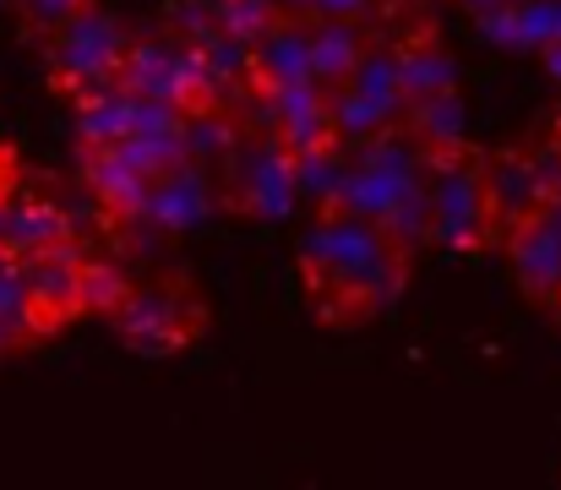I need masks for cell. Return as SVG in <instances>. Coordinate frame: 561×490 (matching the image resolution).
<instances>
[{
    "label": "cell",
    "mask_w": 561,
    "mask_h": 490,
    "mask_svg": "<svg viewBox=\"0 0 561 490\" xmlns=\"http://www.w3.org/2000/svg\"><path fill=\"white\" fill-rule=\"evenodd\" d=\"M409 240L381 229L350 202H322L300 235V289L328 327H366L381 317L409 278Z\"/></svg>",
    "instance_id": "6da1fadb"
},
{
    "label": "cell",
    "mask_w": 561,
    "mask_h": 490,
    "mask_svg": "<svg viewBox=\"0 0 561 490\" xmlns=\"http://www.w3.org/2000/svg\"><path fill=\"white\" fill-rule=\"evenodd\" d=\"M420 163H425V240L463 257L496 246L502 229L485 191V153L453 137V143H420Z\"/></svg>",
    "instance_id": "7a4b0ae2"
},
{
    "label": "cell",
    "mask_w": 561,
    "mask_h": 490,
    "mask_svg": "<svg viewBox=\"0 0 561 490\" xmlns=\"http://www.w3.org/2000/svg\"><path fill=\"white\" fill-rule=\"evenodd\" d=\"M131 33L115 11H104L99 0H88L82 11H71L60 27H49L38 38L44 49V66H49V88L60 99L88 104V99H104L110 88H121V55H126Z\"/></svg>",
    "instance_id": "3957f363"
},
{
    "label": "cell",
    "mask_w": 561,
    "mask_h": 490,
    "mask_svg": "<svg viewBox=\"0 0 561 490\" xmlns=\"http://www.w3.org/2000/svg\"><path fill=\"white\" fill-rule=\"evenodd\" d=\"M110 327L126 349L137 354H181L191 338H202L207 327V300L196 295V284L170 273V278H131L126 295L115 300Z\"/></svg>",
    "instance_id": "277c9868"
},
{
    "label": "cell",
    "mask_w": 561,
    "mask_h": 490,
    "mask_svg": "<svg viewBox=\"0 0 561 490\" xmlns=\"http://www.w3.org/2000/svg\"><path fill=\"white\" fill-rule=\"evenodd\" d=\"M218 191H224V207H234V213L284 218L295 207V196H300L295 153L273 132H245L240 148L218 163Z\"/></svg>",
    "instance_id": "5b68a950"
},
{
    "label": "cell",
    "mask_w": 561,
    "mask_h": 490,
    "mask_svg": "<svg viewBox=\"0 0 561 490\" xmlns=\"http://www.w3.org/2000/svg\"><path fill=\"white\" fill-rule=\"evenodd\" d=\"M82 257H88V251H82L77 240H60V246H44V251L22 257L27 317H33L38 343L82 317Z\"/></svg>",
    "instance_id": "8992f818"
},
{
    "label": "cell",
    "mask_w": 561,
    "mask_h": 490,
    "mask_svg": "<svg viewBox=\"0 0 561 490\" xmlns=\"http://www.w3.org/2000/svg\"><path fill=\"white\" fill-rule=\"evenodd\" d=\"M496 246L507 251V267H513L518 289H524L535 306L561 311V218L551 213V202H546L540 213L507 224Z\"/></svg>",
    "instance_id": "52a82bcc"
},
{
    "label": "cell",
    "mask_w": 561,
    "mask_h": 490,
    "mask_svg": "<svg viewBox=\"0 0 561 490\" xmlns=\"http://www.w3.org/2000/svg\"><path fill=\"white\" fill-rule=\"evenodd\" d=\"M224 202V191H218V174L207 169V163H175V169H164L159 180H153V191H148V207H142V224L148 229H164V235H186L196 224H207L213 218V207ZM137 224V229H142Z\"/></svg>",
    "instance_id": "ba28073f"
},
{
    "label": "cell",
    "mask_w": 561,
    "mask_h": 490,
    "mask_svg": "<svg viewBox=\"0 0 561 490\" xmlns=\"http://www.w3.org/2000/svg\"><path fill=\"white\" fill-rule=\"evenodd\" d=\"M245 82L256 93L317 82L311 77V16H278L251 49H245Z\"/></svg>",
    "instance_id": "9c48e42d"
},
{
    "label": "cell",
    "mask_w": 561,
    "mask_h": 490,
    "mask_svg": "<svg viewBox=\"0 0 561 490\" xmlns=\"http://www.w3.org/2000/svg\"><path fill=\"white\" fill-rule=\"evenodd\" d=\"M485 191H491V213H496V229L540 213L551 202L546 191V174L535 148H513V153H485Z\"/></svg>",
    "instance_id": "30bf717a"
},
{
    "label": "cell",
    "mask_w": 561,
    "mask_h": 490,
    "mask_svg": "<svg viewBox=\"0 0 561 490\" xmlns=\"http://www.w3.org/2000/svg\"><path fill=\"white\" fill-rule=\"evenodd\" d=\"M371 44V27L366 22H344V16H311V77L333 93L350 82V71L360 66Z\"/></svg>",
    "instance_id": "8fae6325"
},
{
    "label": "cell",
    "mask_w": 561,
    "mask_h": 490,
    "mask_svg": "<svg viewBox=\"0 0 561 490\" xmlns=\"http://www.w3.org/2000/svg\"><path fill=\"white\" fill-rule=\"evenodd\" d=\"M60 240H77L71 229V213L49 196H33V191H16L11 185V224H5V251L11 257H33L44 246H60Z\"/></svg>",
    "instance_id": "7c38bea8"
},
{
    "label": "cell",
    "mask_w": 561,
    "mask_h": 490,
    "mask_svg": "<svg viewBox=\"0 0 561 490\" xmlns=\"http://www.w3.org/2000/svg\"><path fill=\"white\" fill-rule=\"evenodd\" d=\"M344 93H355V99L371 110L381 126H398V121H403V77H398V49H392V44H381V38H371V44H366V55H360V66L350 71Z\"/></svg>",
    "instance_id": "4fadbf2b"
},
{
    "label": "cell",
    "mask_w": 561,
    "mask_h": 490,
    "mask_svg": "<svg viewBox=\"0 0 561 490\" xmlns=\"http://www.w3.org/2000/svg\"><path fill=\"white\" fill-rule=\"evenodd\" d=\"M284 11H278V0H218L213 5V22H218V33H229L234 44H256L273 22H278Z\"/></svg>",
    "instance_id": "5bb4252c"
},
{
    "label": "cell",
    "mask_w": 561,
    "mask_h": 490,
    "mask_svg": "<svg viewBox=\"0 0 561 490\" xmlns=\"http://www.w3.org/2000/svg\"><path fill=\"white\" fill-rule=\"evenodd\" d=\"M126 267L104 262V257H82V317H110L115 300L126 295Z\"/></svg>",
    "instance_id": "9a60e30c"
},
{
    "label": "cell",
    "mask_w": 561,
    "mask_h": 490,
    "mask_svg": "<svg viewBox=\"0 0 561 490\" xmlns=\"http://www.w3.org/2000/svg\"><path fill=\"white\" fill-rule=\"evenodd\" d=\"M11 5H16V16L27 22V33H33V38H44V33H49V27H60L71 11H82L88 0H11Z\"/></svg>",
    "instance_id": "2e32d148"
},
{
    "label": "cell",
    "mask_w": 561,
    "mask_h": 490,
    "mask_svg": "<svg viewBox=\"0 0 561 490\" xmlns=\"http://www.w3.org/2000/svg\"><path fill=\"white\" fill-rule=\"evenodd\" d=\"M16 185V153H11V143H0V191H11Z\"/></svg>",
    "instance_id": "e0dca14e"
},
{
    "label": "cell",
    "mask_w": 561,
    "mask_h": 490,
    "mask_svg": "<svg viewBox=\"0 0 561 490\" xmlns=\"http://www.w3.org/2000/svg\"><path fill=\"white\" fill-rule=\"evenodd\" d=\"M202 5H207V11H213V5H218V0H202Z\"/></svg>",
    "instance_id": "ac0fdd59"
},
{
    "label": "cell",
    "mask_w": 561,
    "mask_h": 490,
    "mask_svg": "<svg viewBox=\"0 0 561 490\" xmlns=\"http://www.w3.org/2000/svg\"><path fill=\"white\" fill-rule=\"evenodd\" d=\"M0 5H11V0H0Z\"/></svg>",
    "instance_id": "d6986e66"
}]
</instances>
